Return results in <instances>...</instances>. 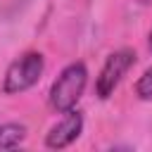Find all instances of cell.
I'll return each instance as SVG.
<instances>
[{
    "instance_id": "1",
    "label": "cell",
    "mask_w": 152,
    "mask_h": 152,
    "mask_svg": "<svg viewBox=\"0 0 152 152\" xmlns=\"http://www.w3.org/2000/svg\"><path fill=\"white\" fill-rule=\"evenodd\" d=\"M88 83V69L83 62H71L62 69V74L50 86V104L55 112L64 114L76 107Z\"/></svg>"
},
{
    "instance_id": "2",
    "label": "cell",
    "mask_w": 152,
    "mask_h": 152,
    "mask_svg": "<svg viewBox=\"0 0 152 152\" xmlns=\"http://www.w3.org/2000/svg\"><path fill=\"white\" fill-rule=\"evenodd\" d=\"M43 69H45V62H43L40 52H26V55H21L19 59H14L7 66L2 90L7 95H17V93H24V90L33 88L40 81Z\"/></svg>"
},
{
    "instance_id": "3",
    "label": "cell",
    "mask_w": 152,
    "mask_h": 152,
    "mask_svg": "<svg viewBox=\"0 0 152 152\" xmlns=\"http://www.w3.org/2000/svg\"><path fill=\"white\" fill-rule=\"evenodd\" d=\"M133 64H135V52H133L131 48L114 50V52L104 59V64H102V69H100V76H97V81H95V93H97V97H100V100L112 97L114 90L119 88L121 78L126 76V71H128Z\"/></svg>"
},
{
    "instance_id": "4",
    "label": "cell",
    "mask_w": 152,
    "mask_h": 152,
    "mask_svg": "<svg viewBox=\"0 0 152 152\" xmlns=\"http://www.w3.org/2000/svg\"><path fill=\"white\" fill-rule=\"evenodd\" d=\"M81 131H83V114L76 112V109H69V112H64V116L45 135V147H50V150L69 147L81 135Z\"/></svg>"
},
{
    "instance_id": "5",
    "label": "cell",
    "mask_w": 152,
    "mask_h": 152,
    "mask_svg": "<svg viewBox=\"0 0 152 152\" xmlns=\"http://www.w3.org/2000/svg\"><path fill=\"white\" fill-rule=\"evenodd\" d=\"M26 138V126L24 124H2L0 126V150H12L19 147Z\"/></svg>"
},
{
    "instance_id": "6",
    "label": "cell",
    "mask_w": 152,
    "mask_h": 152,
    "mask_svg": "<svg viewBox=\"0 0 152 152\" xmlns=\"http://www.w3.org/2000/svg\"><path fill=\"white\" fill-rule=\"evenodd\" d=\"M135 95L140 100H152V66L135 81Z\"/></svg>"
},
{
    "instance_id": "7",
    "label": "cell",
    "mask_w": 152,
    "mask_h": 152,
    "mask_svg": "<svg viewBox=\"0 0 152 152\" xmlns=\"http://www.w3.org/2000/svg\"><path fill=\"white\" fill-rule=\"evenodd\" d=\"M150 50H152V31H150Z\"/></svg>"
}]
</instances>
